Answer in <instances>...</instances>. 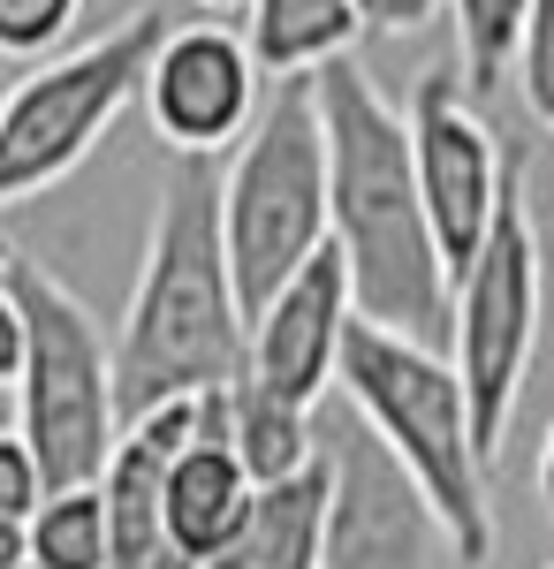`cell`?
Here are the masks:
<instances>
[{
  "mask_svg": "<svg viewBox=\"0 0 554 569\" xmlns=\"http://www.w3.org/2000/svg\"><path fill=\"white\" fill-rule=\"evenodd\" d=\"M547 569H554V562H547Z\"/></svg>",
  "mask_w": 554,
  "mask_h": 569,
  "instance_id": "cell-30",
  "label": "cell"
},
{
  "mask_svg": "<svg viewBox=\"0 0 554 569\" xmlns=\"http://www.w3.org/2000/svg\"><path fill=\"white\" fill-rule=\"evenodd\" d=\"M510 77H516L524 114L554 137V0H532V16L516 31V53H510Z\"/></svg>",
  "mask_w": 554,
  "mask_h": 569,
  "instance_id": "cell-18",
  "label": "cell"
},
{
  "mask_svg": "<svg viewBox=\"0 0 554 569\" xmlns=\"http://www.w3.org/2000/svg\"><path fill=\"white\" fill-rule=\"evenodd\" d=\"M258 479L236 456V433H228V388H214L198 402V426L182 433L168 463V547H182L190 562L214 569V555L236 539L244 509H251Z\"/></svg>",
  "mask_w": 554,
  "mask_h": 569,
  "instance_id": "cell-12",
  "label": "cell"
},
{
  "mask_svg": "<svg viewBox=\"0 0 554 569\" xmlns=\"http://www.w3.org/2000/svg\"><path fill=\"white\" fill-rule=\"evenodd\" d=\"M410 152H418V198L433 213V236H441V259L448 273H464L494 228V206L510 190V160H502V137L478 114L464 69L456 61H433L418 91H410Z\"/></svg>",
  "mask_w": 554,
  "mask_h": 569,
  "instance_id": "cell-8",
  "label": "cell"
},
{
  "mask_svg": "<svg viewBox=\"0 0 554 569\" xmlns=\"http://www.w3.org/2000/svg\"><path fill=\"white\" fill-rule=\"evenodd\" d=\"M220 236L244 311L266 305L311 251H327V130L311 77H274L258 122L220 160Z\"/></svg>",
  "mask_w": 554,
  "mask_h": 569,
  "instance_id": "cell-5",
  "label": "cell"
},
{
  "mask_svg": "<svg viewBox=\"0 0 554 569\" xmlns=\"http://www.w3.org/2000/svg\"><path fill=\"white\" fill-rule=\"evenodd\" d=\"M335 501H327V569H441L456 562L418 479L387 456L373 426H349L327 448Z\"/></svg>",
  "mask_w": 554,
  "mask_h": 569,
  "instance_id": "cell-10",
  "label": "cell"
},
{
  "mask_svg": "<svg viewBox=\"0 0 554 569\" xmlns=\"http://www.w3.org/2000/svg\"><path fill=\"white\" fill-rule=\"evenodd\" d=\"M31 562L39 569H115V531H107V493L99 479L53 486L31 509Z\"/></svg>",
  "mask_w": 554,
  "mask_h": 569,
  "instance_id": "cell-16",
  "label": "cell"
},
{
  "mask_svg": "<svg viewBox=\"0 0 554 569\" xmlns=\"http://www.w3.org/2000/svg\"><path fill=\"white\" fill-rule=\"evenodd\" d=\"M365 31L357 0H244V39L266 77H311Z\"/></svg>",
  "mask_w": 554,
  "mask_h": 569,
  "instance_id": "cell-14",
  "label": "cell"
},
{
  "mask_svg": "<svg viewBox=\"0 0 554 569\" xmlns=\"http://www.w3.org/2000/svg\"><path fill=\"white\" fill-rule=\"evenodd\" d=\"M160 39H168V16L152 0H137L115 31L69 46V53H46L23 84H8V99H0V213L46 198L99 152V137L145 91Z\"/></svg>",
  "mask_w": 554,
  "mask_h": 569,
  "instance_id": "cell-6",
  "label": "cell"
},
{
  "mask_svg": "<svg viewBox=\"0 0 554 569\" xmlns=\"http://www.w3.org/2000/svg\"><path fill=\"white\" fill-rule=\"evenodd\" d=\"M8 289L23 305V372H16V433L31 440L53 486H85L107 471L122 440V395H115V335L99 311L46 273L39 259H8Z\"/></svg>",
  "mask_w": 554,
  "mask_h": 569,
  "instance_id": "cell-4",
  "label": "cell"
},
{
  "mask_svg": "<svg viewBox=\"0 0 554 569\" xmlns=\"http://www.w3.org/2000/svg\"><path fill=\"white\" fill-rule=\"evenodd\" d=\"M540 297H547L540 236H532L524 176H510L502 206H494V228H486V243H478V259L456 273V297H448V357H456V372H464L471 433L486 448V463L502 456L516 395H524L532 357H540Z\"/></svg>",
  "mask_w": 554,
  "mask_h": 569,
  "instance_id": "cell-7",
  "label": "cell"
},
{
  "mask_svg": "<svg viewBox=\"0 0 554 569\" xmlns=\"http://www.w3.org/2000/svg\"><path fill=\"white\" fill-rule=\"evenodd\" d=\"M244 357H251V311L236 297V266H228V236H220V160L182 152L175 176L160 182L137 289L115 327L122 426L160 402L236 388Z\"/></svg>",
  "mask_w": 554,
  "mask_h": 569,
  "instance_id": "cell-2",
  "label": "cell"
},
{
  "mask_svg": "<svg viewBox=\"0 0 554 569\" xmlns=\"http://www.w3.org/2000/svg\"><path fill=\"white\" fill-rule=\"evenodd\" d=\"M8 569H39V562H31V555H23V562H8Z\"/></svg>",
  "mask_w": 554,
  "mask_h": 569,
  "instance_id": "cell-28",
  "label": "cell"
},
{
  "mask_svg": "<svg viewBox=\"0 0 554 569\" xmlns=\"http://www.w3.org/2000/svg\"><path fill=\"white\" fill-rule=\"evenodd\" d=\"M228 433H236V456L258 486L266 479H289L319 456V433H311V410L304 402H281V395L236 380L228 388Z\"/></svg>",
  "mask_w": 554,
  "mask_h": 569,
  "instance_id": "cell-15",
  "label": "cell"
},
{
  "mask_svg": "<svg viewBox=\"0 0 554 569\" xmlns=\"http://www.w3.org/2000/svg\"><path fill=\"white\" fill-rule=\"evenodd\" d=\"M357 319V297H349V266L342 251H311V259L251 311V357H244V380L281 402H304L319 410V395L335 388L342 365V335Z\"/></svg>",
  "mask_w": 554,
  "mask_h": 569,
  "instance_id": "cell-11",
  "label": "cell"
},
{
  "mask_svg": "<svg viewBox=\"0 0 554 569\" xmlns=\"http://www.w3.org/2000/svg\"><path fill=\"white\" fill-rule=\"evenodd\" d=\"M357 16H365L373 39H418L426 23L448 16V0H357Z\"/></svg>",
  "mask_w": 554,
  "mask_h": 569,
  "instance_id": "cell-21",
  "label": "cell"
},
{
  "mask_svg": "<svg viewBox=\"0 0 554 569\" xmlns=\"http://www.w3.org/2000/svg\"><path fill=\"white\" fill-rule=\"evenodd\" d=\"M0 99H8V84H0Z\"/></svg>",
  "mask_w": 554,
  "mask_h": 569,
  "instance_id": "cell-29",
  "label": "cell"
},
{
  "mask_svg": "<svg viewBox=\"0 0 554 569\" xmlns=\"http://www.w3.org/2000/svg\"><path fill=\"white\" fill-rule=\"evenodd\" d=\"M8 259H16V243H8V236H0V273H8Z\"/></svg>",
  "mask_w": 554,
  "mask_h": 569,
  "instance_id": "cell-26",
  "label": "cell"
},
{
  "mask_svg": "<svg viewBox=\"0 0 554 569\" xmlns=\"http://www.w3.org/2000/svg\"><path fill=\"white\" fill-rule=\"evenodd\" d=\"M532 493H540V509L554 517V418H547V440H540V456H532Z\"/></svg>",
  "mask_w": 554,
  "mask_h": 569,
  "instance_id": "cell-23",
  "label": "cell"
},
{
  "mask_svg": "<svg viewBox=\"0 0 554 569\" xmlns=\"http://www.w3.org/2000/svg\"><path fill=\"white\" fill-rule=\"evenodd\" d=\"M145 122L152 137L168 144L175 160L182 152H236L244 130L258 122V107H266V69H258V53L244 31H228L214 16H198V23H168V39L152 46V69H145Z\"/></svg>",
  "mask_w": 554,
  "mask_h": 569,
  "instance_id": "cell-9",
  "label": "cell"
},
{
  "mask_svg": "<svg viewBox=\"0 0 554 569\" xmlns=\"http://www.w3.org/2000/svg\"><path fill=\"white\" fill-rule=\"evenodd\" d=\"M16 372H23V305L0 273V380H16Z\"/></svg>",
  "mask_w": 554,
  "mask_h": 569,
  "instance_id": "cell-22",
  "label": "cell"
},
{
  "mask_svg": "<svg viewBox=\"0 0 554 569\" xmlns=\"http://www.w3.org/2000/svg\"><path fill=\"white\" fill-rule=\"evenodd\" d=\"M85 0H0V61H46L77 31Z\"/></svg>",
  "mask_w": 554,
  "mask_h": 569,
  "instance_id": "cell-19",
  "label": "cell"
},
{
  "mask_svg": "<svg viewBox=\"0 0 554 569\" xmlns=\"http://www.w3.org/2000/svg\"><path fill=\"white\" fill-rule=\"evenodd\" d=\"M23 555H31V531H23V517H0V569L23 562Z\"/></svg>",
  "mask_w": 554,
  "mask_h": 569,
  "instance_id": "cell-24",
  "label": "cell"
},
{
  "mask_svg": "<svg viewBox=\"0 0 554 569\" xmlns=\"http://www.w3.org/2000/svg\"><path fill=\"white\" fill-rule=\"evenodd\" d=\"M448 16H456V69L486 99L510 77V53H516V31H524L532 0H448Z\"/></svg>",
  "mask_w": 554,
  "mask_h": 569,
  "instance_id": "cell-17",
  "label": "cell"
},
{
  "mask_svg": "<svg viewBox=\"0 0 554 569\" xmlns=\"http://www.w3.org/2000/svg\"><path fill=\"white\" fill-rule=\"evenodd\" d=\"M335 388L349 395L357 426H373V440L418 479V493L433 501V517L456 547V562L464 569L494 562V547H502L494 486H486L494 463L471 433V395L456 357H441L426 335H403V327H380V319L357 311L349 335H342Z\"/></svg>",
  "mask_w": 554,
  "mask_h": 569,
  "instance_id": "cell-3",
  "label": "cell"
},
{
  "mask_svg": "<svg viewBox=\"0 0 554 569\" xmlns=\"http://www.w3.org/2000/svg\"><path fill=\"white\" fill-rule=\"evenodd\" d=\"M319 130H327V243L349 266V297L365 319L403 335H448L456 273L441 259L433 213L418 198V152L410 114L373 84L357 53L311 69Z\"/></svg>",
  "mask_w": 554,
  "mask_h": 569,
  "instance_id": "cell-1",
  "label": "cell"
},
{
  "mask_svg": "<svg viewBox=\"0 0 554 569\" xmlns=\"http://www.w3.org/2000/svg\"><path fill=\"white\" fill-rule=\"evenodd\" d=\"M16 426V380H0V433Z\"/></svg>",
  "mask_w": 554,
  "mask_h": 569,
  "instance_id": "cell-25",
  "label": "cell"
},
{
  "mask_svg": "<svg viewBox=\"0 0 554 569\" xmlns=\"http://www.w3.org/2000/svg\"><path fill=\"white\" fill-rule=\"evenodd\" d=\"M46 501V471H39V456H31V440L16 433H0V517H23L31 525V509Z\"/></svg>",
  "mask_w": 554,
  "mask_h": 569,
  "instance_id": "cell-20",
  "label": "cell"
},
{
  "mask_svg": "<svg viewBox=\"0 0 554 569\" xmlns=\"http://www.w3.org/2000/svg\"><path fill=\"white\" fill-rule=\"evenodd\" d=\"M327 501H335V463L319 448L304 471L258 486L214 569H327Z\"/></svg>",
  "mask_w": 554,
  "mask_h": 569,
  "instance_id": "cell-13",
  "label": "cell"
},
{
  "mask_svg": "<svg viewBox=\"0 0 554 569\" xmlns=\"http://www.w3.org/2000/svg\"><path fill=\"white\" fill-rule=\"evenodd\" d=\"M198 8H214V16H220V8H244V0H198Z\"/></svg>",
  "mask_w": 554,
  "mask_h": 569,
  "instance_id": "cell-27",
  "label": "cell"
}]
</instances>
